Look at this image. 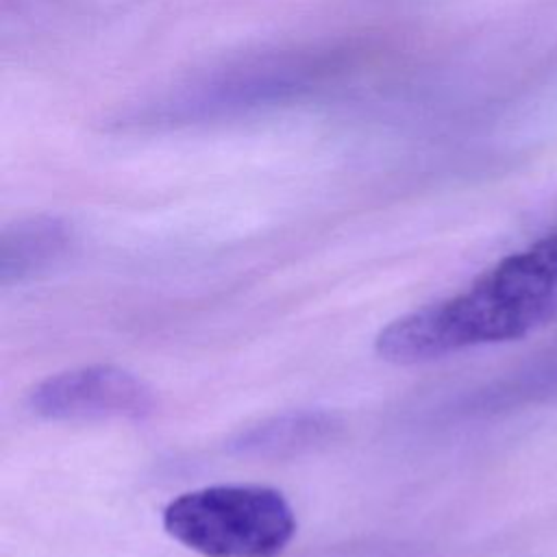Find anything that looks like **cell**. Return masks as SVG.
Segmentation results:
<instances>
[{
	"instance_id": "3957f363",
	"label": "cell",
	"mask_w": 557,
	"mask_h": 557,
	"mask_svg": "<svg viewBox=\"0 0 557 557\" xmlns=\"http://www.w3.org/2000/svg\"><path fill=\"white\" fill-rule=\"evenodd\" d=\"M46 420H139L154 411L152 387L117 366H81L39 381L26 398Z\"/></svg>"
},
{
	"instance_id": "5b68a950",
	"label": "cell",
	"mask_w": 557,
	"mask_h": 557,
	"mask_svg": "<svg viewBox=\"0 0 557 557\" xmlns=\"http://www.w3.org/2000/svg\"><path fill=\"white\" fill-rule=\"evenodd\" d=\"M67 248V228L59 220L37 218L15 224L2 235L0 281L22 283L52 265Z\"/></svg>"
},
{
	"instance_id": "277c9868",
	"label": "cell",
	"mask_w": 557,
	"mask_h": 557,
	"mask_svg": "<svg viewBox=\"0 0 557 557\" xmlns=\"http://www.w3.org/2000/svg\"><path fill=\"white\" fill-rule=\"evenodd\" d=\"M337 429L326 411H287L242 431L233 448L248 457H289L333 440Z\"/></svg>"
},
{
	"instance_id": "7a4b0ae2",
	"label": "cell",
	"mask_w": 557,
	"mask_h": 557,
	"mask_svg": "<svg viewBox=\"0 0 557 557\" xmlns=\"http://www.w3.org/2000/svg\"><path fill=\"white\" fill-rule=\"evenodd\" d=\"M163 529L202 557H278L296 535L287 498L268 485L224 483L178 494Z\"/></svg>"
},
{
	"instance_id": "6da1fadb",
	"label": "cell",
	"mask_w": 557,
	"mask_h": 557,
	"mask_svg": "<svg viewBox=\"0 0 557 557\" xmlns=\"http://www.w3.org/2000/svg\"><path fill=\"white\" fill-rule=\"evenodd\" d=\"M557 324V228L516 250L466 289L392 320L379 357L409 366L474 346L522 339Z\"/></svg>"
}]
</instances>
